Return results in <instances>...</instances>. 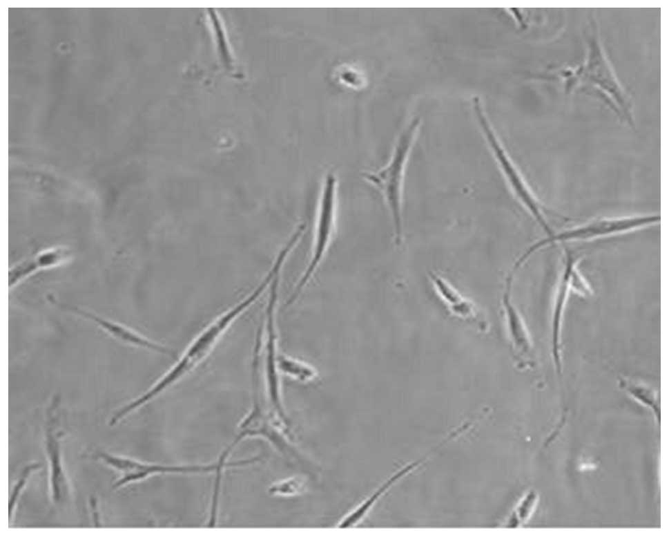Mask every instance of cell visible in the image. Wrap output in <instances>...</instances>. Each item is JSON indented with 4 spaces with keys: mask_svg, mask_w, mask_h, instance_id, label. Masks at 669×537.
<instances>
[{
    "mask_svg": "<svg viewBox=\"0 0 669 537\" xmlns=\"http://www.w3.org/2000/svg\"><path fill=\"white\" fill-rule=\"evenodd\" d=\"M429 279L438 296L456 315L469 318L475 314L474 305L440 275L430 272Z\"/></svg>",
    "mask_w": 669,
    "mask_h": 537,
    "instance_id": "cell-15",
    "label": "cell"
},
{
    "mask_svg": "<svg viewBox=\"0 0 669 537\" xmlns=\"http://www.w3.org/2000/svg\"><path fill=\"white\" fill-rule=\"evenodd\" d=\"M337 184L335 174L328 173L324 178L320 196L311 259L287 304H291L298 297L315 273L329 248L335 229Z\"/></svg>",
    "mask_w": 669,
    "mask_h": 537,
    "instance_id": "cell-6",
    "label": "cell"
},
{
    "mask_svg": "<svg viewBox=\"0 0 669 537\" xmlns=\"http://www.w3.org/2000/svg\"><path fill=\"white\" fill-rule=\"evenodd\" d=\"M413 467L414 464L407 465L384 481L360 504L343 516L338 522V527H351L360 522L368 515L378 500Z\"/></svg>",
    "mask_w": 669,
    "mask_h": 537,
    "instance_id": "cell-13",
    "label": "cell"
},
{
    "mask_svg": "<svg viewBox=\"0 0 669 537\" xmlns=\"http://www.w3.org/2000/svg\"><path fill=\"white\" fill-rule=\"evenodd\" d=\"M279 371L300 381H309L316 377L315 370L304 363L283 355L278 357Z\"/></svg>",
    "mask_w": 669,
    "mask_h": 537,
    "instance_id": "cell-18",
    "label": "cell"
},
{
    "mask_svg": "<svg viewBox=\"0 0 669 537\" xmlns=\"http://www.w3.org/2000/svg\"><path fill=\"white\" fill-rule=\"evenodd\" d=\"M45 432V450L50 467V491L52 502L57 505L64 504L70 496V484L61 458L59 442L60 433L55 430V420L48 414Z\"/></svg>",
    "mask_w": 669,
    "mask_h": 537,
    "instance_id": "cell-10",
    "label": "cell"
},
{
    "mask_svg": "<svg viewBox=\"0 0 669 537\" xmlns=\"http://www.w3.org/2000/svg\"><path fill=\"white\" fill-rule=\"evenodd\" d=\"M619 381V386L636 400L659 413V398L654 388L643 382L624 377H621Z\"/></svg>",
    "mask_w": 669,
    "mask_h": 537,
    "instance_id": "cell-16",
    "label": "cell"
},
{
    "mask_svg": "<svg viewBox=\"0 0 669 537\" xmlns=\"http://www.w3.org/2000/svg\"><path fill=\"white\" fill-rule=\"evenodd\" d=\"M39 467H40V464L38 463H32L26 466L23 469L19 478L14 484L10 494V500H9L10 501L9 502V519L10 520L12 518L14 509L16 506L18 498L21 491L24 489V487L26 485V483L27 482V480L30 473L39 469Z\"/></svg>",
    "mask_w": 669,
    "mask_h": 537,
    "instance_id": "cell-19",
    "label": "cell"
},
{
    "mask_svg": "<svg viewBox=\"0 0 669 537\" xmlns=\"http://www.w3.org/2000/svg\"><path fill=\"white\" fill-rule=\"evenodd\" d=\"M266 289V285L261 283L250 294L209 323L188 345L175 363L143 393L144 399L147 402L155 399L201 364L214 349L222 336L260 299Z\"/></svg>",
    "mask_w": 669,
    "mask_h": 537,
    "instance_id": "cell-1",
    "label": "cell"
},
{
    "mask_svg": "<svg viewBox=\"0 0 669 537\" xmlns=\"http://www.w3.org/2000/svg\"><path fill=\"white\" fill-rule=\"evenodd\" d=\"M419 126L420 118H413L401 132L388 164L378 171L364 175L383 194L397 245L401 243L403 235L402 190L405 167Z\"/></svg>",
    "mask_w": 669,
    "mask_h": 537,
    "instance_id": "cell-3",
    "label": "cell"
},
{
    "mask_svg": "<svg viewBox=\"0 0 669 537\" xmlns=\"http://www.w3.org/2000/svg\"><path fill=\"white\" fill-rule=\"evenodd\" d=\"M472 107L485 140L512 191L547 235L550 236L553 232L547 223L543 205L534 194L503 147L485 115L478 97H475L472 99Z\"/></svg>",
    "mask_w": 669,
    "mask_h": 537,
    "instance_id": "cell-4",
    "label": "cell"
},
{
    "mask_svg": "<svg viewBox=\"0 0 669 537\" xmlns=\"http://www.w3.org/2000/svg\"><path fill=\"white\" fill-rule=\"evenodd\" d=\"M90 505L92 509V511L93 512V517H95L94 518H95V523L97 524V526H98V523L99 522L98 520L99 516H98V511H97V503L95 498L94 497L91 498V499L90 500Z\"/></svg>",
    "mask_w": 669,
    "mask_h": 537,
    "instance_id": "cell-21",
    "label": "cell"
},
{
    "mask_svg": "<svg viewBox=\"0 0 669 537\" xmlns=\"http://www.w3.org/2000/svg\"><path fill=\"white\" fill-rule=\"evenodd\" d=\"M97 457L108 466L117 470L120 475L113 488H120L159 474L197 475L215 473L218 466L216 460L206 464H166L142 462L131 458L100 452Z\"/></svg>",
    "mask_w": 669,
    "mask_h": 537,
    "instance_id": "cell-7",
    "label": "cell"
},
{
    "mask_svg": "<svg viewBox=\"0 0 669 537\" xmlns=\"http://www.w3.org/2000/svg\"><path fill=\"white\" fill-rule=\"evenodd\" d=\"M660 220V215L656 214L595 218L558 233H552L532 245L523 256L527 259L535 252L550 244L588 241L616 235L659 223Z\"/></svg>",
    "mask_w": 669,
    "mask_h": 537,
    "instance_id": "cell-5",
    "label": "cell"
},
{
    "mask_svg": "<svg viewBox=\"0 0 669 537\" xmlns=\"http://www.w3.org/2000/svg\"><path fill=\"white\" fill-rule=\"evenodd\" d=\"M48 299L51 303L93 323L107 335L122 343L169 357L175 356L174 351L171 348L146 337L126 325L76 305L58 301L52 295L48 296Z\"/></svg>",
    "mask_w": 669,
    "mask_h": 537,
    "instance_id": "cell-9",
    "label": "cell"
},
{
    "mask_svg": "<svg viewBox=\"0 0 669 537\" xmlns=\"http://www.w3.org/2000/svg\"><path fill=\"white\" fill-rule=\"evenodd\" d=\"M595 468V465L592 464H584L580 467L581 470L593 469Z\"/></svg>",
    "mask_w": 669,
    "mask_h": 537,
    "instance_id": "cell-22",
    "label": "cell"
},
{
    "mask_svg": "<svg viewBox=\"0 0 669 537\" xmlns=\"http://www.w3.org/2000/svg\"><path fill=\"white\" fill-rule=\"evenodd\" d=\"M279 274L273 280L266 307L264 368L266 388L270 404L275 415L289 426L282 402L279 370L278 367L277 334L275 330V307L278 300Z\"/></svg>",
    "mask_w": 669,
    "mask_h": 537,
    "instance_id": "cell-8",
    "label": "cell"
},
{
    "mask_svg": "<svg viewBox=\"0 0 669 537\" xmlns=\"http://www.w3.org/2000/svg\"><path fill=\"white\" fill-rule=\"evenodd\" d=\"M258 365L252 367L253 405L237 425L234 438L221 452L216 462L218 469L215 475L222 478L225 469L249 466L253 464L251 458L229 461L235 447L244 440L260 437L269 442L275 449L287 457H298V453L289 440L288 426L275 414L266 412L258 398Z\"/></svg>",
    "mask_w": 669,
    "mask_h": 537,
    "instance_id": "cell-2",
    "label": "cell"
},
{
    "mask_svg": "<svg viewBox=\"0 0 669 537\" xmlns=\"http://www.w3.org/2000/svg\"><path fill=\"white\" fill-rule=\"evenodd\" d=\"M307 486V478L297 475L273 482L269 486L268 493L273 496H294L305 491Z\"/></svg>",
    "mask_w": 669,
    "mask_h": 537,
    "instance_id": "cell-17",
    "label": "cell"
},
{
    "mask_svg": "<svg viewBox=\"0 0 669 537\" xmlns=\"http://www.w3.org/2000/svg\"><path fill=\"white\" fill-rule=\"evenodd\" d=\"M71 251L64 246L41 250L15 263L9 270L8 285L12 289L35 274L60 266L70 261Z\"/></svg>",
    "mask_w": 669,
    "mask_h": 537,
    "instance_id": "cell-12",
    "label": "cell"
},
{
    "mask_svg": "<svg viewBox=\"0 0 669 537\" xmlns=\"http://www.w3.org/2000/svg\"><path fill=\"white\" fill-rule=\"evenodd\" d=\"M577 261L572 265L570 270V285L571 290L582 296H590L592 294L593 291L588 281L579 271Z\"/></svg>",
    "mask_w": 669,
    "mask_h": 537,
    "instance_id": "cell-20",
    "label": "cell"
},
{
    "mask_svg": "<svg viewBox=\"0 0 669 537\" xmlns=\"http://www.w3.org/2000/svg\"><path fill=\"white\" fill-rule=\"evenodd\" d=\"M578 258L570 252H566L564 265L558 281L552 304L551 331L552 355L555 368L561 372L562 368L561 336L564 312L566 308L570 292V273L572 265Z\"/></svg>",
    "mask_w": 669,
    "mask_h": 537,
    "instance_id": "cell-11",
    "label": "cell"
},
{
    "mask_svg": "<svg viewBox=\"0 0 669 537\" xmlns=\"http://www.w3.org/2000/svg\"><path fill=\"white\" fill-rule=\"evenodd\" d=\"M503 305L509 335L516 352L527 357L532 352L533 344L527 328L516 308L511 303L507 293L503 296Z\"/></svg>",
    "mask_w": 669,
    "mask_h": 537,
    "instance_id": "cell-14",
    "label": "cell"
}]
</instances>
